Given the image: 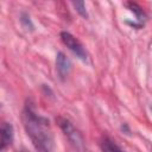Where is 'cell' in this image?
<instances>
[{"instance_id":"obj_8","label":"cell","mask_w":152,"mask_h":152,"mask_svg":"<svg viewBox=\"0 0 152 152\" xmlns=\"http://www.w3.org/2000/svg\"><path fill=\"white\" fill-rule=\"evenodd\" d=\"M74 7L76 8V11L83 17V18H88V13H87V10H86V4L83 1H74L72 2Z\"/></svg>"},{"instance_id":"obj_5","label":"cell","mask_w":152,"mask_h":152,"mask_svg":"<svg viewBox=\"0 0 152 152\" xmlns=\"http://www.w3.org/2000/svg\"><path fill=\"white\" fill-rule=\"evenodd\" d=\"M13 141V127L8 122H4L0 126V145L2 147L10 145Z\"/></svg>"},{"instance_id":"obj_3","label":"cell","mask_w":152,"mask_h":152,"mask_svg":"<svg viewBox=\"0 0 152 152\" xmlns=\"http://www.w3.org/2000/svg\"><path fill=\"white\" fill-rule=\"evenodd\" d=\"M61 38H62V42L69 48V50L72 51L80 59H82L84 62L87 61V52H86L83 45L80 43L78 39H76L69 32H62L61 33Z\"/></svg>"},{"instance_id":"obj_6","label":"cell","mask_w":152,"mask_h":152,"mask_svg":"<svg viewBox=\"0 0 152 152\" xmlns=\"http://www.w3.org/2000/svg\"><path fill=\"white\" fill-rule=\"evenodd\" d=\"M102 150H103V152H124L115 142H113L110 139H104L103 141H102Z\"/></svg>"},{"instance_id":"obj_4","label":"cell","mask_w":152,"mask_h":152,"mask_svg":"<svg viewBox=\"0 0 152 152\" xmlns=\"http://www.w3.org/2000/svg\"><path fill=\"white\" fill-rule=\"evenodd\" d=\"M56 66H57V71L58 75L61 76L62 80H64L70 70H71V63L69 61V58L63 53V52H58L57 53V58H56Z\"/></svg>"},{"instance_id":"obj_7","label":"cell","mask_w":152,"mask_h":152,"mask_svg":"<svg viewBox=\"0 0 152 152\" xmlns=\"http://www.w3.org/2000/svg\"><path fill=\"white\" fill-rule=\"evenodd\" d=\"M128 6L131 7V11L135 13V15H137V18H138L139 21H142V20L146 19V15H145L144 11H142L137 4H128Z\"/></svg>"},{"instance_id":"obj_2","label":"cell","mask_w":152,"mask_h":152,"mask_svg":"<svg viewBox=\"0 0 152 152\" xmlns=\"http://www.w3.org/2000/svg\"><path fill=\"white\" fill-rule=\"evenodd\" d=\"M58 124L61 128L63 129L64 134L68 137V139L75 145V147L78 150H83V138L81 133L72 126V124L69 120L63 119V118H58Z\"/></svg>"},{"instance_id":"obj_1","label":"cell","mask_w":152,"mask_h":152,"mask_svg":"<svg viewBox=\"0 0 152 152\" xmlns=\"http://www.w3.org/2000/svg\"><path fill=\"white\" fill-rule=\"evenodd\" d=\"M24 125L28 137L31 138L38 152L52 151V134L49 129V121L42 116L36 115L32 109L26 107L24 110Z\"/></svg>"},{"instance_id":"obj_9","label":"cell","mask_w":152,"mask_h":152,"mask_svg":"<svg viewBox=\"0 0 152 152\" xmlns=\"http://www.w3.org/2000/svg\"><path fill=\"white\" fill-rule=\"evenodd\" d=\"M2 148H4V147H2L1 145H0V152H2Z\"/></svg>"}]
</instances>
